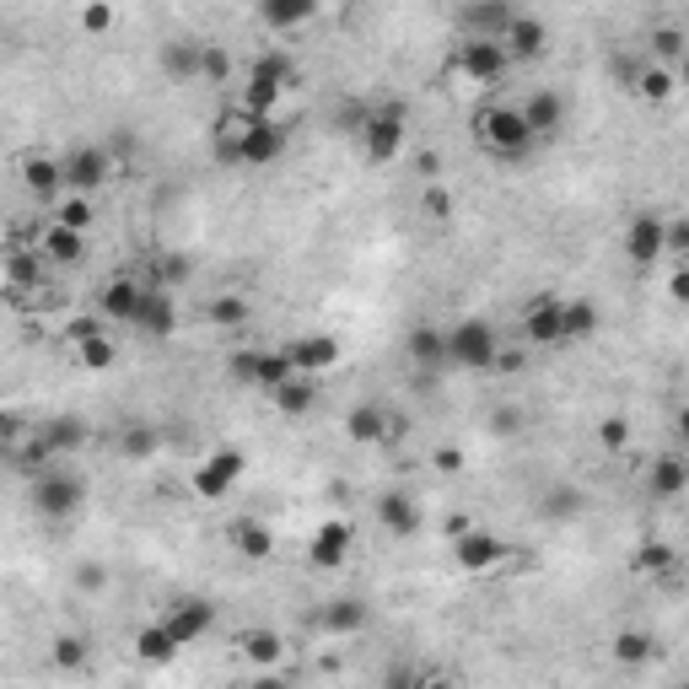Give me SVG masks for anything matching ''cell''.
I'll return each mask as SVG.
<instances>
[{"mask_svg":"<svg viewBox=\"0 0 689 689\" xmlns=\"http://www.w3.org/2000/svg\"><path fill=\"white\" fill-rule=\"evenodd\" d=\"M474 135H480V146H486L490 157H501V163H523L528 152H533V129H528L518 103L486 108V114L474 119Z\"/></svg>","mask_w":689,"mask_h":689,"instance_id":"6da1fadb","label":"cell"},{"mask_svg":"<svg viewBox=\"0 0 689 689\" xmlns=\"http://www.w3.org/2000/svg\"><path fill=\"white\" fill-rule=\"evenodd\" d=\"M495 345H501V334L486 319H463V324L447 328V362L463 366V372H490Z\"/></svg>","mask_w":689,"mask_h":689,"instance_id":"7a4b0ae2","label":"cell"},{"mask_svg":"<svg viewBox=\"0 0 689 689\" xmlns=\"http://www.w3.org/2000/svg\"><path fill=\"white\" fill-rule=\"evenodd\" d=\"M507 65H512L507 43H501V39H474V33L458 43V54H452V71H458L463 82H474V86L501 82V76H507Z\"/></svg>","mask_w":689,"mask_h":689,"instance_id":"3957f363","label":"cell"},{"mask_svg":"<svg viewBox=\"0 0 689 689\" xmlns=\"http://www.w3.org/2000/svg\"><path fill=\"white\" fill-rule=\"evenodd\" d=\"M362 152L372 167H388L399 152H405V108H377L362 119Z\"/></svg>","mask_w":689,"mask_h":689,"instance_id":"277c9868","label":"cell"},{"mask_svg":"<svg viewBox=\"0 0 689 689\" xmlns=\"http://www.w3.org/2000/svg\"><path fill=\"white\" fill-rule=\"evenodd\" d=\"M243 474H248V452H243V447H216L200 469H195V495H205V501H221V495H232V490H238Z\"/></svg>","mask_w":689,"mask_h":689,"instance_id":"5b68a950","label":"cell"},{"mask_svg":"<svg viewBox=\"0 0 689 689\" xmlns=\"http://www.w3.org/2000/svg\"><path fill=\"white\" fill-rule=\"evenodd\" d=\"M82 501H86V486L76 474H39V480H33V507H39V518H49V523L76 518Z\"/></svg>","mask_w":689,"mask_h":689,"instance_id":"8992f818","label":"cell"},{"mask_svg":"<svg viewBox=\"0 0 689 689\" xmlns=\"http://www.w3.org/2000/svg\"><path fill=\"white\" fill-rule=\"evenodd\" d=\"M60 167H65V189L71 195H97L114 178V152L108 146H76L71 157H60Z\"/></svg>","mask_w":689,"mask_h":689,"instance_id":"52a82bcc","label":"cell"},{"mask_svg":"<svg viewBox=\"0 0 689 689\" xmlns=\"http://www.w3.org/2000/svg\"><path fill=\"white\" fill-rule=\"evenodd\" d=\"M351 544H356V523H351V518H324L319 533H313V544H307V566L340 571L345 555H351Z\"/></svg>","mask_w":689,"mask_h":689,"instance_id":"ba28073f","label":"cell"},{"mask_svg":"<svg viewBox=\"0 0 689 689\" xmlns=\"http://www.w3.org/2000/svg\"><path fill=\"white\" fill-rule=\"evenodd\" d=\"M163 625L178 647H195V641H205V636L216 630V604H210V598H178V604L163 614Z\"/></svg>","mask_w":689,"mask_h":689,"instance_id":"9c48e42d","label":"cell"},{"mask_svg":"<svg viewBox=\"0 0 689 689\" xmlns=\"http://www.w3.org/2000/svg\"><path fill=\"white\" fill-rule=\"evenodd\" d=\"M507 555H512L507 539H495L490 528H463V533L452 539V561H458V571H495Z\"/></svg>","mask_w":689,"mask_h":689,"instance_id":"30bf717a","label":"cell"},{"mask_svg":"<svg viewBox=\"0 0 689 689\" xmlns=\"http://www.w3.org/2000/svg\"><path fill=\"white\" fill-rule=\"evenodd\" d=\"M662 221H668V216H657V210L630 216V227H625V259H630L636 270L662 264Z\"/></svg>","mask_w":689,"mask_h":689,"instance_id":"8fae6325","label":"cell"},{"mask_svg":"<svg viewBox=\"0 0 689 689\" xmlns=\"http://www.w3.org/2000/svg\"><path fill=\"white\" fill-rule=\"evenodd\" d=\"M281 351L291 356V366L307 372V377H319V372H328V366H340V356H345V345H340L334 334H302V340H285Z\"/></svg>","mask_w":689,"mask_h":689,"instance_id":"7c38bea8","label":"cell"},{"mask_svg":"<svg viewBox=\"0 0 689 689\" xmlns=\"http://www.w3.org/2000/svg\"><path fill=\"white\" fill-rule=\"evenodd\" d=\"M285 157V129L275 119H253L238 146V167H270Z\"/></svg>","mask_w":689,"mask_h":689,"instance_id":"4fadbf2b","label":"cell"},{"mask_svg":"<svg viewBox=\"0 0 689 689\" xmlns=\"http://www.w3.org/2000/svg\"><path fill=\"white\" fill-rule=\"evenodd\" d=\"M523 340L528 345H539V351H555V345H566V334H561V296H533L523 307Z\"/></svg>","mask_w":689,"mask_h":689,"instance_id":"5bb4252c","label":"cell"},{"mask_svg":"<svg viewBox=\"0 0 689 689\" xmlns=\"http://www.w3.org/2000/svg\"><path fill=\"white\" fill-rule=\"evenodd\" d=\"M146 340H173V328H178V302H173V291L167 285H146V296H140V313H135V324Z\"/></svg>","mask_w":689,"mask_h":689,"instance_id":"9a60e30c","label":"cell"},{"mask_svg":"<svg viewBox=\"0 0 689 689\" xmlns=\"http://www.w3.org/2000/svg\"><path fill=\"white\" fill-rule=\"evenodd\" d=\"M501 43H507L512 60H544L550 54V28L539 17H528V11H512V22L501 28Z\"/></svg>","mask_w":689,"mask_h":689,"instance_id":"2e32d148","label":"cell"},{"mask_svg":"<svg viewBox=\"0 0 689 689\" xmlns=\"http://www.w3.org/2000/svg\"><path fill=\"white\" fill-rule=\"evenodd\" d=\"M140 296H146V285L135 281V275H114V281H103V291H97V313L108 324H135Z\"/></svg>","mask_w":689,"mask_h":689,"instance_id":"e0dca14e","label":"cell"},{"mask_svg":"<svg viewBox=\"0 0 689 689\" xmlns=\"http://www.w3.org/2000/svg\"><path fill=\"white\" fill-rule=\"evenodd\" d=\"M523 119L533 129V140H544V135H561V124H566V97L555 92V86H539V92H528L523 103Z\"/></svg>","mask_w":689,"mask_h":689,"instance_id":"ac0fdd59","label":"cell"},{"mask_svg":"<svg viewBox=\"0 0 689 689\" xmlns=\"http://www.w3.org/2000/svg\"><path fill=\"white\" fill-rule=\"evenodd\" d=\"M420 501L409 495V490H383L377 495V523L388 528V533H399V539H409V533H420Z\"/></svg>","mask_w":689,"mask_h":689,"instance_id":"d6986e66","label":"cell"},{"mask_svg":"<svg viewBox=\"0 0 689 689\" xmlns=\"http://www.w3.org/2000/svg\"><path fill=\"white\" fill-rule=\"evenodd\" d=\"M22 189L33 195V200H54L60 189H65V167H60V157H43V152H33V157H22Z\"/></svg>","mask_w":689,"mask_h":689,"instance_id":"ffe728a7","label":"cell"},{"mask_svg":"<svg viewBox=\"0 0 689 689\" xmlns=\"http://www.w3.org/2000/svg\"><path fill=\"white\" fill-rule=\"evenodd\" d=\"M92 442V431H86V420H76V415H60V420H49L39 431V442H33V452H43V458H54V452H76V447Z\"/></svg>","mask_w":689,"mask_h":689,"instance_id":"44dd1931","label":"cell"},{"mask_svg":"<svg viewBox=\"0 0 689 689\" xmlns=\"http://www.w3.org/2000/svg\"><path fill=\"white\" fill-rule=\"evenodd\" d=\"M313 17H319V0H259V22L270 33H296Z\"/></svg>","mask_w":689,"mask_h":689,"instance_id":"7402d4cb","label":"cell"},{"mask_svg":"<svg viewBox=\"0 0 689 689\" xmlns=\"http://www.w3.org/2000/svg\"><path fill=\"white\" fill-rule=\"evenodd\" d=\"M270 405L281 409L285 420H302L307 409L319 405V388H313V377H307V372H291L281 388H270Z\"/></svg>","mask_w":689,"mask_h":689,"instance_id":"603a6c76","label":"cell"},{"mask_svg":"<svg viewBox=\"0 0 689 689\" xmlns=\"http://www.w3.org/2000/svg\"><path fill=\"white\" fill-rule=\"evenodd\" d=\"M345 437H351L356 447L388 442V409L383 405H356L351 415H345Z\"/></svg>","mask_w":689,"mask_h":689,"instance_id":"cb8c5ba5","label":"cell"},{"mask_svg":"<svg viewBox=\"0 0 689 689\" xmlns=\"http://www.w3.org/2000/svg\"><path fill=\"white\" fill-rule=\"evenodd\" d=\"M49 264H82L86 259V232H71V227H60V221H49V232H43V248H39Z\"/></svg>","mask_w":689,"mask_h":689,"instance_id":"d4e9b609","label":"cell"},{"mask_svg":"<svg viewBox=\"0 0 689 689\" xmlns=\"http://www.w3.org/2000/svg\"><path fill=\"white\" fill-rule=\"evenodd\" d=\"M157 65H163L173 82H200V39H173V43H163Z\"/></svg>","mask_w":689,"mask_h":689,"instance_id":"484cf974","label":"cell"},{"mask_svg":"<svg viewBox=\"0 0 689 689\" xmlns=\"http://www.w3.org/2000/svg\"><path fill=\"white\" fill-rule=\"evenodd\" d=\"M598 307L587 302V296H566L561 302V334H566V345H582V340H593L598 334Z\"/></svg>","mask_w":689,"mask_h":689,"instance_id":"4316f807","label":"cell"},{"mask_svg":"<svg viewBox=\"0 0 689 689\" xmlns=\"http://www.w3.org/2000/svg\"><path fill=\"white\" fill-rule=\"evenodd\" d=\"M366 625H372V608L362 598H328V608H324L328 636H362Z\"/></svg>","mask_w":689,"mask_h":689,"instance_id":"83f0119b","label":"cell"},{"mask_svg":"<svg viewBox=\"0 0 689 689\" xmlns=\"http://www.w3.org/2000/svg\"><path fill=\"white\" fill-rule=\"evenodd\" d=\"M689 486V469H685V458L679 452H662L657 463H651V474H647V490L651 495H662V501H679Z\"/></svg>","mask_w":689,"mask_h":689,"instance_id":"f1b7e54d","label":"cell"},{"mask_svg":"<svg viewBox=\"0 0 689 689\" xmlns=\"http://www.w3.org/2000/svg\"><path fill=\"white\" fill-rule=\"evenodd\" d=\"M405 351L415 366H442L447 362V328L437 324H415L405 334Z\"/></svg>","mask_w":689,"mask_h":689,"instance_id":"f546056e","label":"cell"},{"mask_svg":"<svg viewBox=\"0 0 689 689\" xmlns=\"http://www.w3.org/2000/svg\"><path fill=\"white\" fill-rule=\"evenodd\" d=\"M232 550L243 561H270L275 555V533L259 523V518H243V523H232Z\"/></svg>","mask_w":689,"mask_h":689,"instance_id":"4dcf8cb0","label":"cell"},{"mask_svg":"<svg viewBox=\"0 0 689 689\" xmlns=\"http://www.w3.org/2000/svg\"><path fill=\"white\" fill-rule=\"evenodd\" d=\"M178 651H184V647L167 636L163 619H157V625H146V630H135V657H140V662H152V668H167Z\"/></svg>","mask_w":689,"mask_h":689,"instance_id":"1f68e13d","label":"cell"},{"mask_svg":"<svg viewBox=\"0 0 689 689\" xmlns=\"http://www.w3.org/2000/svg\"><path fill=\"white\" fill-rule=\"evenodd\" d=\"M0 264H6V281H11V291H39V285H43V253L11 248Z\"/></svg>","mask_w":689,"mask_h":689,"instance_id":"d6a6232c","label":"cell"},{"mask_svg":"<svg viewBox=\"0 0 689 689\" xmlns=\"http://www.w3.org/2000/svg\"><path fill=\"white\" fill-rule=\"evenodd\" d=\"M630 92H641L647 103H668V97L679 92V71H674V65H641Z\"/></svg>","mask_w":689,"mask_h":689,"instance_id":"836d02e7","label":"cell"},{"mask_svg":"<svg viewBox=\"0 0 689 689\" xmlns=\"http://www.w3.org/2000/svg\"><path fill=\"white\" fill-rule=\"evenodd\" d=\"M281 86L275 82H264V76H248V86H243V97H238V108H243L248 119H270L275 108H281Z\"/></svg>","mask_w":689,"mask_h":689,"instance_id":"e575fe53","label":"cell"},{"mask_svg":"<svg viewBox=\"0 0 689 689\" xmlns=\"http://www.w3.org/2000/svg\"><path fill=\"white\" fill-rule=\"evenodd\" d=\"M248 124H253V119H248L243 108H232V114H221V119H216V135H210V140H216V157H221L227 167H238V146H243Z\"/></svg>","mask_w":689,"mask_h":689,"instance_id":"d590c367","label":"cell"},{"mask_svg":"<svg viewBox=\"0 0 689 689\" xmlns=\"http://www.w3.org/2000/svg\"><path fill=\"white\" fill-rule=\"evenodd\" d=\"M647 54L657 60V65H674V71H679V60H685V28H679V22L651 28V33H647Z\"/></svg>","mask_w":689,"mask_h":689,"instance_id":"8d00e7d4","label":"cell"},{"mask_svg":"<svg viewBox=\"0 0 689 689\" xmlns=\"http://www.w3.org/2000/svg\"><path fill=\"white\" fill-rule=\"evenodd\" d=\"M238 647H243V657L253 662V668H275V662L285 657L281 630H248V636L238 641Z\"/></svg>","mask_w":689,"mask_h":689,"instance_id":"74e56055","label":"cell"},{"mask_svg":"<svg viewBox=\"0 0 689 689\" xmlns=\"http://www.w3.org/2000/svg\"><path fill=\"white\" fill-rule=\"evenodd\" d=\"M291 372H296V366H291V356H285L281 345H264V351H259V372H253V388L270 394V388H281Z\"/></svg>","mask_w":689,"mask_h":689,"instance_id":"f35d334b","label":"cell"},{"mask_svg":"<svg viewBox=\"0 0 689 689\" xmlns=\"http://www.w3.org/2000/svg\"><path fill=\"white\" fill-rule=\"evenodd\" d=\"M248 76H264V82H275V86H281V92H291V86L302 82V71H296V60H285L281 49H270V54H259Z\"/></svg>","mask_w":689,"mask_h":689,"instance_id":"ab89813d","label":"cell"},{"mask_svg":"<svg viewBox=\"0 0 689 689\" xmlns=\"http://www.w3.org/2000/svg\"><path fill=\"white\" fill-rule=\"evenodd\" d=\"M608 647H614V662H625V668H641V662H651L657 641H651L647 630H619Z\"/></svg>","mask_w":689,"mask_h":689,"instance_id":"60d3db41","label":"cell"},{"mask_svg":"<svg viewBox=\"0 0 689 689\" xmlns=\"http://www.w3.org/2000/svg\"><path fill=\"white\" fill-rule=\"evenodd\" d=\"M630 566L641 571V576H668V571L679 566V550L674 544H662V539H647L641 550H636V561Z\"/></svg>","mask_w":689,"mask_h":689,"instance_id":"b9f144b4","label":"cell"},{"mask_svg":"<svg viewBox=\"0 0 689 689\" xmlns=\"http://www.w3.org/2000/svg\"><path fill=\"white\" fill-rule=\"evenodd\" d=\"M49 657H54V668H60V674H82L86 657H92V647H86V636H71V630H65V636H54V641H49Z\"/></svg>","mask_w":689,"mask_h":689,"instance_id":"7bdbcfd3","label":"cell"},{"mask_svg":"<svg viewBox=\"0 0 689 689\" xmlns=\"http://www.w3.org/2000/svg\"><path fill=\"white\" fill-rule=\"evenodd\" d=\"M205 319L216 328H243L248 319H253V307H248V296H238V291H227V296H216L210 307H205Z\"/></svg>","mask_w":689,"mask_h":689,"instance_id":"ee69618b","label":"cell"},{"mask_svg":"<svg viewBox=\"0 0 689 689\" xmlns=\"http://www.w3.org/2000/svg\"><path fill=\"white\" fill-rule=\"evenodd\" d=\"M76 356H82L86 372H108V366L119 362V345L97 328V334H86V340H76Z\"/></svg>","mask_w":689,"mask_h":689,"instance_id":"f6af8a7d","label":"cell"},{"mask_svg":"<svg viewBox=\"0 0 689 689\" xmlns=\"http://www.w3.org/2000/svg\"><path fill=\"white\" fill-rule=\"evenodd\" d=\"M512 22V6H501V0H486V6H469V28H474V39H501V28Z\"/></svg>","mask_w":689,"mask_h":689,"instance_id":"bcb514c9","label":"cell"},{"mask_svg":"<svg viewBox=\"0 0 689 689\" xmlns=\"http://www.w3.org/2000/svg\"><path fill=\"white\" fill-rule=\"evenodd\" d=\"M54 221H60V227H71V232H92V221H97L92 195H65V200L54 205Z\"/></svg>","mask_w":689,"mask_h":689,"instance_id":"7dc6e473","label":"cell"},{"mask_svg":"<svg viewBox=\"0 0 689 689\" xmlns=\"http://www.w3.org/2000/svg\"><path fill=\"white\" fill-rule=\"evenodd\" d=\"M200 82H210V86L232 82V54L221 43H200Z\"/></svg>","mask_w":689,"mask_h":689,"instance_id":"c3c4849f","label":"cell"},{"mask_svg":"<svg viewBox=\"0 0 689 689\" xmlns=\"http://www.w3.org/2000/svg\"><path fill=\"white\" fill-rule=\"evenodd\" d=\"M76 22H82L86 39H103V33H114V0H86Z\"/></svg>","mask_w":689,"mask_h":689,"instance_id":"681fc988","label":"cell"},{"mask_svg":"<svg viewBox=\"0 0 689 689\" xmlns=\"http://www.w3.org/2000/svg\"><path fill=\"white\" fill-rule=\"evenodd\" d=\"M259 351H264V345H243V351H232V356H227V377H232L238 388H253V372H259Z\"/></svg>","mask_w":689,"mask_h":689,"instance_id":"f907efd6","label":"cell"},{"mask_svg":"<svg viewBox=\"0 0 689 689\" xmlns=\"http://www.w3.org/2000/svg\"><path fill=\"white\" fill-rule=\"evenodd\" d=\"M119 452L124 458H152V452H157V431H152V426H129L119 437Z\"/></svg>","mask_w":689,"mask_h":689,"instance_id":"816d5d0a","label":"cell"},{"mask_svg":"<svg viewBox=\"0 0 689 689\" xmlns=\"http://www.w3.org/2000/svg\"><path fill=\"white\" fill-rule=\"evenodd\" d=\"M625 442H630V420H625V415H604V420H598V447L619 452Z\"/></svg>","mask_w":689,"mask_h":689,"instance_id":"f5cc1de1","label":"cell"},{"mask_svg":"<svg viewBox=\"0 0 689 689\" xmlns=\"http://www.w3.org/2000/svg\"><path fill=\"white\" fill-rule=\"evenodd\" d=\"M420 210L431 216V221H452V195L437 189V184H426V195H420Z\"/></svg>","mask_w":689,"mask_h":689,"instance_id":"db71d44e","label":"cell"},{"mask_svg":"<svg viewBox=\"0 0 689 689\" xmlns=\"http://www.w3.org/2000/svg\"><path fill=\"white\" fill-rule=\"evenodd\" d=\"M71 582H76L82 593H103V587H108V566H103V561H82Z\"/></svg>","mask_w":689,"mask_h":689,"instance_id":"11a10c76","label":"cell"},{"mask_svg":"<svg viewBox=\"0 0 689 689\" xmlns=\"http://www.w3.org/2000/svg\"><path fill=\"white\" fill-rule=\"evenodd\" d=\"M490 431H495V437H518V431H523V409L501 405L495 415H490Z\"/></svg>","mask_w":689,"mask_h":689,"instance_id":"9f6ffc18","label":"cell"},{"mask_svg":"<svg viewBox=\"0 0 689 689\" xmlns=\"http://www.w3.org/2000/svg\"><path fill=\"white\" fill-rule=\"evenodd\" d=\"M157 275H163V285H184L189 281V259H184V253H167V259H157Z\"/></svg>","mask_w":689,"mask_h":689,"instance_id":"6f0895ef","label":"cell"},{"mask_svg":"<svg viewBox=\"0 0 689 689\" xmlns=\"http://www.w3.org/2000/svg\"><path fill=\"white\" fill-rule=\"evenodd\" d=\"M431 469H437V474H463V447H437V452H431Z\"/></svg>","mask_w":689,"mask_h":689,"instance_id":"680465c9","label":"cell"},{"mask_svg":"<svg viewBox=\"0 0 689 689\" xmlns=\"http://www.w3.org/2000/svg\"><path fill=\"white\" fill-rule=\"evenodd\" d=\"M523 366H528L523 351H507V345H495V362H490V372H507V377H518Z\"/></svg>","mask_w":689,"mask_h":689,"instance_id":"91938a15","label":"cell"},{"mask_svg":"<svg viewBox=\"0 0 689 689\" xmlns=\"http://www.w3.org/2000/svg\"><path fill=\"white\" fill-rule=\"evenodd\" d=\"M668 296H674V302H685L689 296V270L685 264H674V275H668Z\"/></svg>","mask_w":689,"mask_h":689,"instance_id":"94428289","label":"cell"},{"mask_svg":"<svg viewBox=\"0 0 689 689\" xmlns=\"http://www.w3.org/2000/svg\"><path fill=\"white\" fill-rule=\"evenodd\" d=\"M447 539H458V533H463V528H474V518H469V512H452V518H447Z\"/></svg>","mask_w":689,"mask_h":689,"instance_id":"6125c7cd","label":"cell"},{"mask_svg":"<svg viewBox=\"0 0 689 689\" xmlns=\"http://www.w3.org/2000/svg\"><path fill=\"white\" fill-rule=\"evenodd\" d=\"M420 173H426V184H431V178H437V173H442V157H437V152H426V157H420Z\"/></svg>","mask_w":689,"mask_h":689,"instance_id":"be15d7a7","label":"cell"},{"mask_svg":"<svg viewBox=\"0 0 689 689\" xmlns=\"http://www.w3.org/2000/svg\"><path fill=\"white\" fill-rule=\"evenodd\" d=\"M17 426H22L17 415H0V437H17Z\"/></svg>","mask_w":689,"mask_h":689,"instance_id":"e7e4bbea","label":"cell"}]
</instances>
